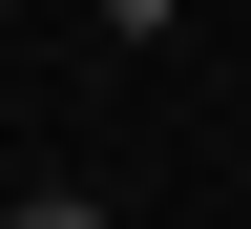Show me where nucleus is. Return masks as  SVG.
<instances>
[{"mask_svg":"<svg viewBox=\"0 0 251 229\" xmlns=\"http://www.w3.org/2000/svg\"><path fill=\"white\" fill-rule=\"evenodd\" d=\"M0 229H105V208H84V187H21V208H0Z\"/></svg>","mask_w":251,"mask_h":229,"instance_id":"1","label":"nucleus"}]
</instances>
